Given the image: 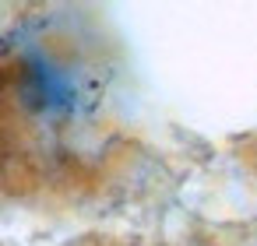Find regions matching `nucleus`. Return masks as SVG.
<instances>
[{
	"label": "nucleus",
	"mask_w": 257,
	"mask_h": 246,
	"mask_svg": "<svg viewBox=\"0 0 257 246\" xmlns=\"http://www.w3.org/2000/svg\"><path fill=\"white\" fill-rule=\"evenodd\" d=\"M102 64L57 29L0 39V183H39L102 130Z\"/></svg>",
	"instance_id": "nucleus-1"
}]
</instances>
